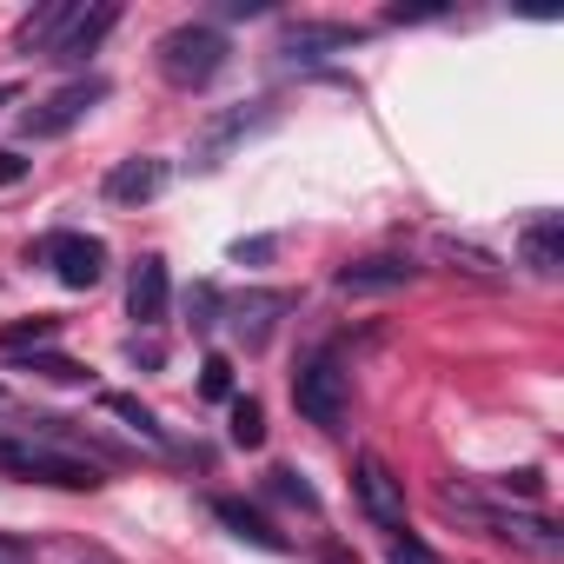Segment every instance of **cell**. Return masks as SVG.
Wrapping results in <instances>:
<instances>
[{
    "label": "cell",
    "mask_w": 564,
    "mask_h": 564,
    "mask_svg": "<svg viewBox=\"0 0 564 564\" xmlns=\"http://www.w3.org/2000/svg\"><path fill=\"white\" fill-rule=\"evenodd\" d=\"M0 564H34V544L14 538V531H0Z\"/></svg>",
    "instance_id": "cell-27"
},
{
    "label": "cell",
    "mask_w": 564,
    "mask_h": 564,
    "mask_svg": "<svg viewBox=\"0 0 564 564\" xmlns=\"http://www.w3.org/2000/svg\"><path fill=\"white\" fill-rule=\"evenodd\" d=\"M352 498H359V511H366L379 531H405V478H399L379 452H366V458L352 465Z\"/></svg>",
    "instance_id": "cell-7"
},
{
    "label": "cell",
    "mask_w": 564,
    "mask_h": 564,
    "mask_svg": "<svg viewBox=\"0 0 564 564\" xmlns=\"http://www.w3.org/2000/svg\"><path fill=\"white\" fill-rule=\"evenodd\" d=\"M293 405H300L306 425H319V432H346V419H352V372L339 366V352H313V359H300V372H293Z\"/></svg>",
    "instance_id": "cell-3"
},
{
    "label": "cell",
    "mask_w": 564,
    "mask_h": 564,
    "mask_svg": "<svg viewBox=\"0 0 564 564\" xmlns=\"http://www.w3.org/2000/svg\"><path fill=\"white\" fill-rule=\"evenodd\" d=\"M259 120H265V100H259V107H239V113H226V120H213V127H206V147H199V166H219V153H226L239 133H252Z\"/></svg>",
    "instance_id": "cell-18"
},
{
    "label": "cell",
    "mask_w": 564,
    "mask_h": 564,
    "mask_svg": "<svg viewBox=\"0 0 564 564\" xmlns=\"http://www.w3.org/2000/svg\"><path fill=\"white\" fill-rule=\"evenodd\" d=\"M359 41H366V28H352V21H286V28H279V54H286V61L352 54Z\"/></svg>",
    "instance_id": "cell-9"
},
{
    "label": "cell",
    "mask_w": 564,
    "mask_h": 564,
    "mask_svg": "<svg viewBox=\"0 0 564 564\" xmlns=\"http://www.w3.org/2000/svg\"><path fill=\"white\" fill-rule=\"evenodd\" d=\"M127 359H133V366H147V372H160V366H166V352H160L153 339H127Z\"/></svg>",
    "instance_id": "cell-25"
},
{
    "label": "cell",
    "mask_w": 564,
    "mask_h": 564,
    "mask_svg": "<svg viewBox=\"0 0 564 564\" xmlns=\"http://www.w3.org/2000/svg\"><path fill=\"white\" fill-rule=\"evenodd\" d=\"M166 180H173V166H166V160L133 153V160H120V166L100 180V193H107V206H147V199H160V193H166Z\"/></svg>",
    "instance_id": "cell-10"
},
{
    "label": "cell",
    "mask_w": 564,
    "mask_h": 564,
    "mask_svg": "<svg viewBox=\"0 0 564 564\" xmlns=\"http://www.w3.org/2000/svg\"><path fill=\"white\" fill-rule=\"evenodd\" d=\"M100 100H107V80H100V74H80V80L54 87L41 107H28V113H21V133H28V140H61V133H74Z\"/></svg>",
    "instance_id": "cell-5"
},
{
    "label": "cell",
    "mask_w": 564,
    "mask_h": 564,
    "mask_svg": "<svg viewBox=\"0 0 564 564\" xmlns=\"http://www.w3.org/2000/svg\"><path fill=\"white\" fill-rule=\"evenodd\" d=\"M80 8H87V0H47V8H34V14L14 28V54H28V61L41 54V61H47V54H54V41L74 28V14H80Z\"/></svg>",
    "instance_id": "cell-13"
},
{
    "label": "cell",
    "mask_w": 564,
    "mask_h": 564,
    "mask_svg": "<svg viewBox=\"0 0 564 564\" xmlns=\"http://www.w3.org/2000/svg\"><path fill=\"white\" fill-rule=\"evenodd\" d=\"M300 306V293H279V286H252V293H239V300H219V319L246 339V346H265L272 339V326L286 319Z\"/></svg>",
    "instance_id": "cell-8"
},
{
    "label": "cell",
    "mask_w": 564,
    "mask_h": 564,
    "mask_svg": "<svg viewBox=\"0 0 564 564\" xmlns=\"http://www.w3.org/2000/svg\"><path fill=\"white\" fill-rule=\"evenodd\" d=\"M445 511H465L471 524H485L491 538H505V544H518V551H531V557H544V564L564 557V531H557L551 518L505 511V505H485V498H471V491H445Z\"/></svg>",
    "instance_id": "cell-4"
},
{
    "label": "cell",
    "mask_w": 564,
    "mask_h": 564,
    "mask_svg": "<svg viewBox=\"0 0 564 564\" xmlns=\"http://www.w3.org/2000/svg\"><path fill=\"white\" fill-rule=\"evenodd\" d=\"M100 412H113L120 425H133V432H140L147 445H166V425H160V419H153V412H147V405H140L133 392H100Z\"/></svg>",
    "instance_id": "cell-19"
},
{
    "label": "cell",
    "mask_w": 564,
    "mask_h": 564,
    "mask_svg": "<svg viewBox=\"0 0 564 564\" xmlns=\"http://www.w3.org/2000/svg\"><path fill=\"white\" fill-rule=\"evenodd\" d=\"M226 34L213 28V21H180V28H166L160 34V47H153V61H160V74L173 80V87H206L219 67H226Z\"/></svg>",
    "instance_id": "cell-2"
},
{
    "label": "cell",
    "mask_w": 564,
    "mask_h": 564,
    "mask_svg": "<svg viewBox=\"0 0 564 564\" xmlns=\"http://www.w3.org/2000/svg\"><path fill=\"white\" fill-rule=\"evenodd\" d=\"M113 28H120V8H113V0H100V8H80V14H74V28L54 41V54H47V61H61V67H80V61H87V54H94V47L113 34Z\"/></svg>",
    "instance_id": "cell-12"
},
{
    "label": "cell",
    "mask_w": 564,
    "mask_h": 564,
    "mask_svg": "<svg viewBox=\"0 0 564 564\" xmlns=\"http://www.w3.org/2000/svg\"><path fill=\"white\" fill-rule=\"evenodd\" d=\"M265 491H272L279 505H300V511H319V491H313V485H306V478H300L293 465H272V471H265Z\"/></svg>",
    "instance_id": "cell-20"
},
{
    "label": "cell",
    "mask_w": 564,
    "mask_h": 564,
    "mask_svg": "<svg viewBox=\"0 0 564 564\" xmlns=\"http://www.w3.org/2000/svg\"><path fill=\"white\" fill-rule=\"evenodd\" d=\"M199 392H206V399H232V359L213 352V359L199 366Z\"/></svg>",
    "instance_id": "cell-23"
},
{
    "label": "cell",
    "mask_w": 564,
    "mask_h": 564,
    "mask_svg": "<svg viewBox=\"0 0 564 564\" xmlns=\"http://www.w3.org/2000/svg\"><path fill=\"white\" fill-rule=\"evenodd\" d=\"M412 279H419L412 259L379 252V259H352V265H339V293H399V286H412Z\"/></svg>",
    "instance_id": "cell-14"
},
{
    "label": "cell",
    "mask_w": 564,
    "mask_h": 564,
    "mask_svg": "<svg viewBox=\"0 0 564 564\" xmlns=\"http://www.w3.org/2000/svg\"><path fill=\"white\" fill-rule=\"evenodd\" d=\"M21 372H34V379H54V386H87V366H74V359H61V352H28V359H14Z\"/></svg>",
    "instance_id": "cell-22"
},
{
    "label": "cell",
    "mask_w": 564,
    "mask_h": 564,
    "mask_svg": "<svg viewBox=\"0 0 564 564\" xmlns=\"http://www.w3.org/2000/svg\"><path fill=\"white\" fill-rule=\"evenodd\" d=\"M28 180V160L21 153H0V186H21Z\"/></svg>",
    "instance_id": "cell-30"
},
{
    "label": "cell",
    "mask_w": 564,
    "mask_h": 564,
    "mask_svg": "<svg viewBox=\"0 0 564 564\" xmlns=\"http://www.w3.org/2000/svg\"><path fill=\"white\" fill-rule=\"evenodd\" d=\"M0 471H14L28 485H61V491H100L107 485L94 458H80V452H67L54 438H34V432L28 438H0Z\"/></svg>",
    "instance_id": "cell-1"
},
{
    "label": "cell",
    "mask_w": 564,
    "mask_h": 564,
    "mask_svg": "<svg viewBox=\"0 0 564 564\" xmlns=\"http://www.w3.org/2000/svg\"><path fill=\"white\" fill-rule=\"evenodd\" d=\"M392 564H432V544H419V538H392Z\"/></svg>",
    "instance_id": "cell-26"
},
{
    "label": "cell",
    "mask_w": 564,
    "mask_h": 564,
    "mask_svg": "<svg viewBox=\"0 0 564 564\" xmlns=\"http://www.w3.org/2000/svg\"><path fill=\"white\" fill-rule=\"evenodd\" d=\"M206 511H213L232 538H246V544H259V551H286V544H293L286 531H272V524H265V511H252L246 498H213Z\"/></svg>",
    "instance_id": "cell-16"
},
{
    "label": "cell",
    "mask_w": 564,
    "mask_h": 564,
    "mask_svg": "<svg viewBox=\"0 0 564 564\" xmlns=\"http://www.w3.org/2000/svg\"><path fill=\"white\" fill-rule=\"evenodd\" d=\"M272 246H279V239H239L232 259H239V265H246V259H272Z\"/></svg>",
    "instance_id": "cell-29"
},
{
    "label": "cell",
    "mask_w": 564,
    "mask_h": 564,
    "mask_svg": "<svg viewBox=\"0 0 564 564\" xmlns=\"http://www.w3.org/2000/svg\"><path fill=\"white\" fill-rule=\"evenodd\" d=\"M166 306H173L166 259H160V252H147V259L133 265V279H127V313H133L140 326H160V319H166Z\"/></svg>",
    "instance_id": "cell-11"
},
{
    "label": "cell",
    "mask_w": 564,
    "mask_h": 564,
    "mask_svg": "<svg viewBox=\"0 0 564 564\" xmlns=\"http://www.w3.org/2000/svg\"><path fill=\"white\" fill-rule=\"evenodd\" d=\"M14 100H21V87H14V80H0V107H14Z\"/></svg>",
    "instance_id": "cell-31"
},
{
    "label": "cell",
    "mask_w": 564,
    "mask_h": 564,
    "mask_svg": "<svg viewBox=\"0 0 564 564\" xmlns=\"http://www.w3.org/2000/svg\"><path fill=\"white\" fill-rule=\"evenodd\" d=\"M186 313H193V326L206 333V326H219V286H193L186 293Z\"/></svg>",
    "instance_id": "cell-24"
},
{
    "label": "cell",
    "mask_w": 564,
    "mask_h": 564,
    "mask_svg": "<svg viewBox=\"0 0 564 564\" xmlns=\"http://www.w3.org/2000/svg\"><path fill=\"white\" fill-rule=\"evenodd\" d=\"M34 259L54 265V279L67 293H94L107 279V246L94 232H47V239H34Z\"/></svg>",
    "instance_id": "cell-6"
},
{
    "label": "cell",
    "mask_w": 564,
    "mask_h": 564,
    "mask_svg": "<svg viewBox=\"0 0 564 564\" xmlns=\"http://www.w3.org/2000/svg\"><path fill=\"white\" fill-rule=\"evenodd\" d=\"M518 259H524L538 279H551V272L564 265V213H538V219L524 226V239H518Z\"/></svg>",
    "instance_id": "cell-15"
},
{
    "label": "cell",
    "mask_w": 564,
    "mask_h": 564,
    "mask_svg": "<svg viewBox=\"0 0 564 564\" xmlns=\"http://www.w3.org/2000/svg\"><path fill=\"white\" fill-rule=\"evenodd\" d=\"M54 339H61V319H54V313H34V319L0 326V352H8V359H28V352H41V346H54Z\"/></svg>",
    "instance_id": "cell-17"
},
{
    "label": "cell",
    "mask_w": 564,
    "mask_h": 564,
    "mask_svg": "<svg viewBox=\"0 0 564 564\" xmlns=\"http://www.w3.org/2000/svg\"><path fill=\"white\" fill-rule=\"evenodd\" d=\"M265 0H219V21H259Z\"/></svg>",
    "instance_id": "cell-28"
},
{
    "label": "cell",
    "mask_w": 564,
    "mask_h": 564,
    "mask_svg": "<svg viewBox=\"0 0 564 564\" xmlns=\"http://www.w3.org/2000/svg\"><path fill=\"white\" fill-rule=\"evenodd\" d=\"M226 438H232L239 452H259V445H265V412H259V399H232V425H226Z\"/></svg>",
    "instance_id": "cell-21"
}]
</instances>
